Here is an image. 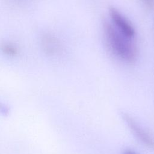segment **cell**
<instances>
[{
  "instance_id": "7",
  "label": "cell",
  "mask_w": 154,
  "mask_h": 154,
  "mask_svg": "<svg viewBox=\"0 0 154 154\" xmlns=\"http://www.w3.org/2000/svg\"><path fill=\"white\" fill-rule=\"evenodd\" d=\"M146 6L150 8L153 9L154 8V0H142Z\"/></svg>"
},
{
  "instance_id": "9",
  "label": "cell",
  "mask_w": 154,
  "mask_h": 154,
  "mask_svg": "<svg viewBox=\"0 0 154 154\" xmlns=\"http://www.w3.org/2000/svg\"><path fill=\"white\" fill-rule=\"evenodd\" d=\"M19 1H21V0H19Z\"/></svg>"
},
{
  "instance_id": "8",
  "label": "cell",
  "mask_w": 154,
  "mask_h": 154,
  "mask_svg": "<svg viewBox=\"0 0 154 154\" xmlns=\"http://www.w3.org/2000/svg\"><path fill=\"white\" fill-rule=\"evenodd\" d=\"M123 154H138L137 152H135L134 150L131 149H126L123 151Z\"/></svg>"
},
{
  "instance_id": "5",
  "label": "cell",
  "mask_w": 154,
  "mask_h": 154,
  "mask_svg": "<svg viewBox=\"0 0 154 154\" xmlns=\"http://www.w3.org/2000/svg\"><path fill=\"white\" fill-rule=\"evenodd\" d=\"M1 51L5 55L14 57L17 55L18 49L14 44L11 43H4L1 45Z\"/></svg>"
},
{
  "instance_id": "3",
  "label": "cell",
  "mask_w": 154,
  "mask_h": 154,
  "mask_svg": "<svg viewBox=\"0 0 154 154\" xmlns=\"http://www.w3.org/2000/svg\"><path fill=\"white\" fill-rule=\"evenodd\" d=\"M109 14L113 22L114 26L119 31L126 37L132 39L135 35V31L132 25L116 8L111 7L109 8Z\"/></svg>"
},
{
  "instance_id": "4",
  "label": "cell",
  "mask_w": 154,
  "mask_h": 154,
  "mask_svg": "<svg viewBox=\"0 0 154 154\" xmlns=\"http://www.w3.org/2000/svg\"><path fill=\"white\" fill-rule=\"evenodd\" d=\"M40 45L44 53L49 56L58 55L62 50L61 42L57 37L50 33L42 35Z\"/></svg>"
},
{
  "instance_id": "6",
  "label": "cell",
  "mask_w": 154,
  "mask_h": 154,
  "mask_svg": "<svg viewBox=\"0 0 154 154\" xmlns=\"http://www.w3.org/2000/svg\"><path fill=\"white\" fill-rule=\"evenodd\" d=\"M9 109L7 106L0 102V113L4 116H7L8 114Z\"/></svg>"
},
{
  "instance_id": "2",
  "label": "cell",
  "mask_w": 154,
  "mask_h": 154,
  "mask_svg": "<svg viewBox=\"0 0 154 154\" xmlns=\"http://www.w3.org/2000/svg\"><path fill=\"white\" fill-rule=\"evenodd\" d=\"M121 116L134 135L146 147L154 150V138L128 113L122 112Z\"/></svg>"
},
{
  "instance_id": "1",
  "label": "cell",
  "mask_w": 154,
  "mask_h": 154,
  "mask_svg": "<svg viewBox=\"0 0 154 154\" xmlns=\"http://www.w3.org/2000/svg\"><path fill=\"white\" fill-rule=\"evenodd\" d=\"M105 33L108 43L114 52L122 60L132 63L137 58V49L126 37L108 22L103 25Z\"/></svg>"
}]
</instances>
